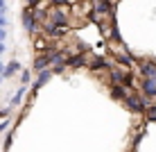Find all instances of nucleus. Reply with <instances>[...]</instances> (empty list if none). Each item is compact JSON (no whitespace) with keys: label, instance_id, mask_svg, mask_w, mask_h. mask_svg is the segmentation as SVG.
Listing matches in <instances>:
<instances>
[{"label":"nucleus","instance_id":"1","mask_svg":"<svg viewBox=\"0 0 156 152\" xmlns=\"http://www.w3.org/2000/svg\"><path fill=\"white\" fill-rule=\"evenodd\" d=\"M140 70H143L145 77L156 80V64H152V61H143V64H140Z\"/></svg>","mask_w":156,"mask_h":152},{"label":"nucleus","instance_id":"2","mask_svg":"<svg viewBox=\"0 0 156 152\" xmlns=\"http://www.w3.org/2000/svg\"><path fill=\"white\" fill-rule=\"evenodd\" d=\"M143 91H145L149 98H156V80L145 77V80H143Z\"/></svg>","mask_w":156,"mask_h":152},{"label":"nucleus","instance_id":"3","mask_svg":"<svg viewBox=\"0 0 156 152\" xmlns=\"http://www.w3.org/2000/svg\"><path fill=\"white\" fill-rule=\"evenodd\" d=\"M20 70V64L18 61H9L7 66H5V73H2V77H12L14 73H18Z\"/></svg>","mask_w":156,"mask_h":152},{"label":"nucleus","instance_id":"4","mask_svg":"<svg viewBox=\"0 0 156 152\" xmlns=\"http://www.w3.org/2000/svg\"><path fill=\"white\" fill-rule=\"evenodd\" d=\"M125 100H127V105L131 107V109H136V111H140V109H143L140 100H136V98H125Z\"/></svg>","mask_w":156,"mask_h":152},{"label":"nucleus","instance_id":"5","mask_svg":"<svg viewBox=\"0 0 156 152\" xmlns=\"http://www.w3.org/2000/svg\"><path fill=\"white\" fill-rule=\"evenodd\" d=\"M48 77H50V70H43V73L39 75V84H43V82H45Z\"/></svg>","mask_w":156,"mask_h":152},{"label":"nucleus","instance_id":"6","mask_svg":"<svg viewBox=\"0 0 156 152\" xmlns=\"http://www.w3.org/2000/svg\"><path fill=\"white\" fill-rule=\"evenodd\" d=\"M25 28H27L30 32H32V30H34V28H36V25H34V23H32V18H30V16H25Z\"/></svg>","mask_w":156,"mask_h":152},{"label":"nucleus","instance_id":"7","mask_svg":"<svg viewBox=\"0 0 156 152\" xmlns=\"http://www.w3.org/2000/svg\"><path fill=\"white\" fill-rule=\"evenodd\" d=\"M0 28H7V18H5V12H0Z\"/></svg>","mask_w":156,"mask_h":152},{"label":"nucleus","instance_id":"8","mask_svg":"<svg viewBox=\"0 0 156 152\" xmlns=\"http://www.w3.org/2000/svg\"><path fill=\"white\" fill-rule=\"evenodd\" d=\"M23 93H25V91H23V89H20V91H18V93H16V95L12 98V102H14V105H16V102H18V100H20V95H23Z\"/></svg>","mask_w":156,"mask_h":152},{"label":"nucleus","instance_id":"9","mask_svg":"<svg viewBox=\"0 0 156 152\" xmlns=\"http://www.w3.org/2000/svg\"><path fill=\"white\" fill-rule=\"evenodd\" d=\"M147 116H149V118H154V120H156V107H152V109L147 111Z\"/></svg>","mask_w":156,"mask_h":152},{"label":"nucleus","instance_id":"10","mask_svg":"<svg viewBox=\"0 0 156 152\" xmlns=\"http://www.w3.org/2000/svg\"><path fill=\"white\" fill-rule=\"evenodd\" d=\"M5 39H7V30L0 28V41H5Z\"/></svg>","mask_w":156,"mask_h":152},{"label":"nucleus","instance_id":"11","mask_svg":"<svg viewBox=\"0 0 156 152\" xmlns=\"http://www.w3.org/2000/svg\"><path fill=\"white\" fill-rule=\"evenodd\" d=\"M2 73H5V64H2V59H0V82H2Z\"/></svg>","mask_w":156,"mask_h":152},{"label":"nucleus","instance_id":"12","mask_svg":"<svg viewBox=\"0 0 156 152\" xmlns=\"http://www.w3.org/2000/svg\"><path fill=\"white\" fill-rule=\"evenodd\" d=\"M5 7H7V2H5V0H0V12H5Z\"/></svg>","mask_w":156,"mask_h":152},{"label":"nucleus","instance_id":"13","mask_svg":"<svg viewBox=\"0 0 156 152\" xmlns=\"http://www.w3.org/2000/svg\"><path fill=\"white\" fill-rule=\"evenodd\" d=\"M5 52V41H0V55Z\"/></svg>","mask_w":156,"mask_h":152}]
</instances>
